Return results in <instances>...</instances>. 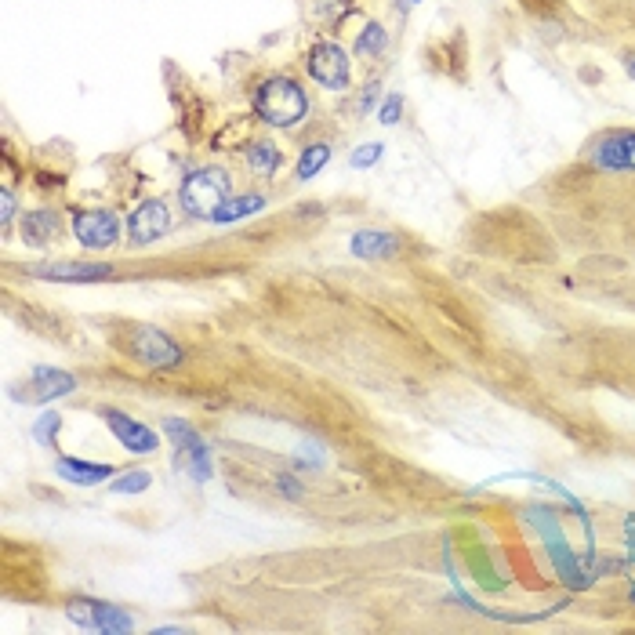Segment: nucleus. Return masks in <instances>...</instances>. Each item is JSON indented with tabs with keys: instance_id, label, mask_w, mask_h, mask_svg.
Returning <instances> with one entry per match:
<instances>
[{
	"instance_id": "f257e3e1",
	"label": "nucleus",
	"mask_w": 635,
	"mask_h": 635,
	"mask_svg": "<svg viewBox=\"0 0 635 635\" xmlns=\"http://www.w3.org/2000/svg\"><path fill=\"white\" fill-rule=\"evenodd\" d=\"M254 109H258V117H262L265 124L294 127L298 120L305 117L309 98H305V91L298 88L291 77H273L258 88V95H254Z\"/></svg>"
},
{
	"instance_id": "f03ea898",
	"label": "nucleus",
	"mask_w": 635,
	"mask_h": 635,
	"mask_svg": "<svg viewBox=\"0 0 635 635\" xmlns=\"http://www.w3.org/2000/svg\"><path fill=\"white\" fill-rule=\"evenodd\" d=\"M229 193H233V182H229L222 167H200V171L186 175V182L178 189V200H182L189 215L211 222L218 215V207L229 200Z\"/></svg>"
},
{
	"instance_id": "7ed1b4c3",
	"label": "nucleus",
	"mask_w": 635,
	"mask_h": 635,
	"mask_svg": "<svg viewBox=\"0 0 635 635\" xmlns=\"http://www.w3.org/2000/svg\"><path fill=\"white\" fill-rule=\"evenodd\" d=\"M127 352L146 363V367H157V371H167V367H175L182 360V349H178L175 338L157 331V327H131Z\"/></svg>"
},
{
	"instance_id": "20e7f679",
	"label": "nucleus",
	"mask_w": 635,
	"mask_h": 635,
	"mask_svg": "<svg viewBox=\"0 0 635 635\" xmlns=\"http://www.w3.org/2000/svg\"><path fill=\"white\" fill-rule=\"evenodd\" d=\"M164 432L178 447V461L189 469V476H193L196 483H204V479L211 476V450H207V443L193 432V425L182 418H167Z\"/></svg>"
},
{
	"instance_id": "39448f33",
	"label": "nucleus",
	"mask_w": 635,
	"mask_h": 635,
	"mask_svg": "<svg viewBox=\"0 0 635 635\" xmlns=\"http://www.w3.org/2000/svg\"><path fill=\"white\" fill-rule=\"evenodd\" d=\"M305 66H309V77H313L316 84H323L327 91L349 88V80H352L349 55H345L338 44H316V48L309 51V59H305Z\"/></svg>"
},
{
	"instance_id": "423d86ee",
	"label": "nucleus",
	"mask_w": 635,
	"mask_h": 635,
	"mask_svg": "<svg viewBox=\"0 0 635 635\" xmlns=\"http://www.w3.org/2000/svg\"><path fill=\"white\" fill-rule=\"evenodd\" d=\"M73 236L91 251H106L120 240V218L113 211H77L73 215Z\"/></svg>"
},
{
	"instance_id": "0eeeda50",
	"label": "nucleus",
	"mask_w": 635,
	"mask_h": 635,
	"mask_svg": "<svg viewBox=\"0 0 635 635\" xmlns=\"http://www.w3.org/2000/svg\"><path fill=\"white\" fill-rule=\"evenodd\" d=\"M66 614L73 617L77 625L91 628V632H131V617L109 603H91V599L80 603L77 599V603H69Z\"/></svg>"
},
{
	"instance_id": "6e6552de",
	"label": "nucleus",
	"mask_w": 635,
	"mask_h": 635,
	"mask_svg": "<svg viewBox=\"0 0 635 635\" xmlns=\"http://www.w3.org/2000/svg\"><path fill=\"white\" fill-rule=\"evenodd\" d=\"M592 160L603 171H635V131H610L592 146Z\"/></svg>"
},
{
	"instance_id": "1a4fd4ad",
	"label": "nucleus",
	"mask_w": 635,
	"mask_h": 635,
	"mask_svg": "<svg viewBox=\"0 0 635 635\" xmlns=\"http://www.w3.org/2000/svg\"><path fill=\"white\" fill-rule=\"evenodd\" d=\"M102 418H106V425L113 429V436L120 440V447H127L131 454H153V450L160 447V436L149 425H142V421L127 418V414L120 411H102Z\"/></svg>"
},
{
	"instance_id": "9d476101",
	"label": "nucleus",
	"mask_w": 635,
	"mask_h": 635,
	"mask_svg": "<svg viewBox=\"0 0 635 635\" xmlns=\"http://www.w3.org/2000/svg\"><path fill=\"white\" fill-rule=\"evenodd\" d=\"M171 229V211H167L164 200H146L135 215L127 218V233H131V244H153Z\"/></svg>"
},
{
	"instance_id": "9b49d317",
	"label": "nucleus",
	"mask_w": 635,
	"mask_h": 635,
	"mask_svg": "<svg viewBox=\"0 0 635 635\" xmlns=\"http://www.w3.org/2000/svg\"><path fill=\"white\" fill-rule=\"evenodd\" d=\"M77 389V378L69 371H55V367H37L30 378V389H22L19 396L33 403H51L59 400V396H69V392Z\"/></svg>"
},
{
	"instance_id": "f8f14e48",
	"label": "nucleus",
	"mask_w": 635,
	"mask_h": 635,
	"mask_svg": "<svg viewBox=\"0 0 635 635\" xmlns=\"http://www.w3.org/2000/svg\"><path fill=\"white\" fill-rule=\"evenodd\" d=\"M33 273L40 280H62V284H91V280H109L113 276V265H98V262H51L37 265Z\"/></svg>"
},
{
	"instance_id": "ddd939ff",
	"label": "nucleus",
	"mask_w": 635,
	"mask_h": 635,
	"mask_svg": "<svg viewBox=\"0 0 635 635\" xmlns=\"http://www.w3.org/2000/svg\"><path fill=\"white\" fill-rule=\"evenodd\" d=\"M55 472H59L66 483H73V487H98V483L113 479V465H106V461H84V458H69V454L55 458Z\"/></svg>"
},
{
	"instance_id": "4468645a",
	"label": "nucleus",
	"mask_w": 635,
	"mask_h": 635,
	"mask_svg": "<svg viewBox=\"0 0 635 635\" xmlns=\"http://www.w3.org/2000/svg\"><path fill=\"white\" fill-rule=\"evenodd\" d=\"M400 251V240L385 229H363V233L352 236V254L356 258H367V262H381V258H392Z\"/></svg>"
},
{
	"instance_id": "2eb2a0df",
	"label": "nucleus",
	"mask_w": 635,
	"mask_h": 635,
	"mask_svg": "<svg viewBox=\"0 0 635 635\" xmlns=\"http://www.w3.org/2000/svg\"><path fill=\"white\" fill-rule=\"evenodd\" d=\"M59 233V218L51 215V211H33V215L22 218V240L33 247H44L48 240H55Z\"/></svg>"
},
{
	"instance_id": "dca6fc26",
	"label": "nucleus",
	"mask_w": 635,
	"mask_h": 635,
	"mask_svg": "<svg viewBox=\"0 0 635 635\" xmlns=\"http://www.w3.org/2000/svg\"><path fill=\"white\" fill-rule=\"evenodd\" d=\"M265 207V196H254V193H247V196H236V200H225L222 207H218V215L211 218L215 225H229V222H240V218H247V215H258Z\"/></svg>"
},
{
	"instance_id": "f3484780",
	"label": "nucleus",
	"mask_w": 635,
	"mask_h": 635,
	"mask_svg": "<svg viewBox=\"0 0 635 635\" xmlns=\"http://www.w3.org/2000/svg\"><path fill=\"white\" fill-rule=\"evenodd\" d=\"M247 164L258 171V175H273L276 167H280V149L269 142V138H258L247 146Z\"/></svg>"
},
{
	"instance_id": "a211bd4d",
	"label": "nucleus",
	"mask_w": 635,
	"mask_h": 635,
	"mask_svg": "<svg viewBox=\"0 0 635 635\" xmlns=\"http://www.w3.org/2000/svg\"><path fill=\"white\" fill-rule=\"evenodd\" d=\"M385 44H389L385 30H381L378 22H371V26L360 33V40H356V55H360V59H374V55H381V51H385Z\"/></svg>"
},
{
	"instance_id": "6ab92c4d",
	"label": "nucleus",
	"mask_w": 635,
	"mask_h": 635,
	"mask_svg": "<svg viewBox=\"0 0 635 635\" xmlns=\"http://www.w3.org/2000/svg\"><path fill=\"white\" fill-rule=\"evenodd\" d=\"M327 160H331V146H323V142L309 146V149L302 153V160H298V178H313V175H320Z\"/></svg>"
},
{
	"instance_id": "aec40b11",
	"label": "nucleus",
	"mask_w": 635,
	"mask_h": 635,
	"mask_svg": "<svg viewBox=\"0 0 635 635\" xmlns=\"http://www.w3.org/2000/svg\"><path fill=\"white\" fill-rule=\"evenodd\" d=\"M149 483H153L149 472H124V476L109 479V494H142Z\"/></svg>"
},
{
	"instance_id": "412c9836",
	"label": "nucleus",
	"mask_w": 635,
	"mask_h": 635,
	"mask_svg": "<svg viewBox=\"0 0 635 635\" xmlns=\"http://www.w3.org/2000/svg\"><path fill=\"white\" fill-rule=\"evenodd\" d=\"M378 160H381V142H367V146H360L352 153V167H371Z\"/></svg>"
},
{
	"instance_id": "4be33fe9",
	"label": "nucleus",
	"mask_w": 635,
	"mask_h": 635,
	"mask_svg": "<svg viewBox=\"0 0 635 635\" xmlns=\"http://www.w3.org/2000/svg\"><path fill=\"white\" fill-rule=\"evenodd\" d=\"M51 432H59V414H44V418L33 425V436H37V443H51Z\"/></svg>"
},
{
	"instance_id": "5701e85b",
	"label": "nucleus",
	"mask_w": 635,
	"mask_h": 635,
	"mask_svg": "<svg viewBox=\"0 0 635 635\" xmlns=\"http://www.w3.org/2000/svg\"><path fill=\"white\" fill-rule=\"evenodd\" d=\"M400 109H403V98L400 95H389L385 98V106H381V124H396L400 120Z\"/></svg>"
},
{
	"instance_id": "b1692460",
	"label": "nucleus",
	"mask_w": 635,
	"mask_h": 635,
	"mask_svg": "<svg viewBox=\"0 0 635 635\" xmlns=\"http://www.w3.org/2000/svg\"><path fill=\"white\" fill-rule=\"evenodd\" d=\"M11 215H15V196L8 189H0V222H4V229H8Z\"/></svg>"
},
{
	"instance_id": "393cba45",
	"label": "nucleus",
	"mask_w": 635,
	"mask_h": 635,
	"mask_svg": "<svg viewBox=\"0 0 635 635\" xmlns=\"http://www.w3.org/2000/svg\"><path fill=\"white\" fill-rule=\"evenodd\" d=\"M374 95H378V84H367V91H363V102H360V109H363V113H367V109H371Z\"/></svg>"
}]
</instances>
